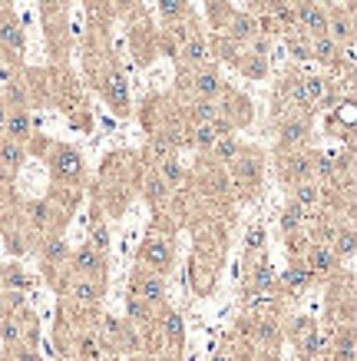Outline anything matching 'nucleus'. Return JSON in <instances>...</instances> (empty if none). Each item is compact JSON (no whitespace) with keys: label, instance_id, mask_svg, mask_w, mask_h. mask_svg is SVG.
Wrapping results in <instances>:
<instances>
[{"label":"nucleus","instance_id":"nucleus-6","mask_svg":"<svg viewBox=\"0 0 357 361\" xmlns=\"http://www.w3.org/2000/svg\"><path fill=\"white\" fill-rule=\"evenodd\" d=\"M103 93H106V100L116 106V113H126V109H129V87H126V80H122L119 73L106 76Z\"/></svg>","mask_w":357,"mask_h":361},{"label":"nucleus","instance_id":"nucleus-43","mask_svg":"<svg viewBox=\"0 0 357 361\" xmlns=\"http://www.w3.org/2000/svg\"><path fill=\"white\" fill-rule=\"evenodd\" d=\"M63 256H66V245H63L60 239H53L50 245H46V258H53V262H57V258H63Z\"/></svg>","mask_w":357,"mask_h":361},{"label":"nucleus","instance_id":"nucleus-17","mask_svg":"<svg viewBox=\"0 0 357 361\" xmlns=\"http://www.w3.org/2000/svg\"><path fill=\"white\" fill-rule=\"evenodd\" d=\"M318 202H321V189H318V182L314 179L295 182V206H301L304 212H311Z\"/></svg>","mask_w":357,"mask_h":361},{"label":"nucleus","instance_id":"nucleus-42","mask_svg":"<svg viewBox=\"0 0 357 361\" xmlns=\"http://www.w3.org/2000/svg\"><path fill=\"white\" fill-rule=\"evenodd\" d=\"M258 338L268 345V342H275V338H278V328H275L271 322H258Z\"/></svg>","mask_w":357,"mask_h":361},{"label":"nucleus","instance_id":"nucleus-33","mask_svg":"<svg viewBox=\"0 0 357 361\" xmlns=\"http://www.w3.org/2000/svg\"><path fill=\"white\" fill-rule=\"evenodd\" d=\"M149 152H152V159H156V163H163V159H169V156H172V143L165 139V133L152 136V143H149Z\"/></svg>","mask_w":357,"mask_h":361},{"label":"nucleus","instance_id":"nucleus-16","mask_svg":"<svg viewBox=\"0 0 357 361\" xmlns=\"http://www.w3.org/2000/svg\"><path fill=\"white\" fill-rule=\"evenodd\" d=\"M327 37L331 40H338V44H344V40H354V24H351V17L347 14H331L327 17Z\"/></svg>","mask_w":357,"mask_h":361},{"label":"nucleus","instance_id":"nucleus-48","mask_svg":"<svg viewBox=\"0 0 357 361\" xmlns=\"http://www.w3.org/2000/svg\"><path fill=\"white\" fill-rule=\"evenodd\" d=\"M3 312H7V301H3V295H0V315H3Z\"/></svg>","mask_w":357,"mask_h":361},{"label":"nucleus","instance_id":"nucleus-25","mask_svg":"<svg viewBox=\"0 0 357 361\" xmlns=\"http://www.w3.org/2000/svg\"><path fill=\"white\" fill-rule=\"evenodd\" d=\"M308 219H311V215L301 209V206H295V202H291V206L284 209V215H282V229L288 232V236H295V232H301V226H304Z\"/></svg>","mask_w":357,"mask_h":361},{"label":"nucleus","instance_id":"nucleus-31","mask_svg":"<svg viewBox=\"0 0 357 361\" xmlns=\"http://www.w3.org/2000/svg\"><path fill=\"white\" fill-rule=\"evenodd\" d=\"M159 169H163V182H165V186H178V182L185 179L182 166H178L172 156H169V159H163V163H159Z\"/></svg>","mask_w":357,"mask_h":361},{"label":"nucleus","instance_id":"nucleus-46","mask_svg":"<svg viewBox=\"0 0 357 361\" xmlns=\"http://www.w3.org/2000/svg\"><path fill=\"white\" fill-rule=\"evenodd\" d=\"M10 100H14V103H24V93L17 90V87H10Z\"/></svg>","mask_w":357,"mask_h":361},{"label":"nucleus","instance_id":"nucleus-1","mask_svg":"<svg viewBox=\"0 0 357 361\" xmlns=\"http://www.w3.org/2000/svg\"><path fill=\"white\" fill-rule=\"evenodd\" d=\"M53 176H57V179H66V182L80 179V176H83V159H80V152L60 146L57 156H53Z\"/></svg>","mask_w":357,"mask_h":361},{"label":"nucleus","instance_id":"nucleus-39","mask_svg":"<svg viewBox=\"0 0 357 361\" xmlns=\"http://www.w3.org/2000/svg\"><path fill=\"white\" fill-rule=\"evenodd\" d=\"M0 335H3V342H7V345H14V342H20V338H24V335H20V325H17L14 318H3Z\"/></svg>","mask_w":357,"mask_h":361},{"label":"nucleus","instance_id":"nucleus-13","mask_svg":"<svg viewBox=\"0 0 357 361\" xmlns=\"http://www.w3.org/2000/svg\"><path fill=\"white\" fill-rule=\"evenodd\" d=\"M284 44H288V53L295 60H311V37L301 30V27H291L288 37H284Z\"/></svg>","mask_w":357,"mask_h":361},{"label":"nucleus","instance_id":"nucleus-20","mask_svg":"<svg viewBox=\"0 0 357 361\" xmlns=\"http://www.w3.org/2000/svg\"><path fill=\"white\" fill-rule=\"evenodd\" d=\"M311 279H314V272L308 269V265H291V269L282 275V282L291 288V292H304V288L311 285Z\"/></svg>","mask_w":357,"mask_h":361},{"label":"nucleus","instance_id":"nucleus-50","mask_svg":"<svg viewBox=\"0 0 357 361\" xmlns=\"http://www.w3.org/2000/svg\"><path fill=\"white\" fill-rule=\"evenodd\" d=\"M215 361H228V358H215Z\"/></svg>","mask_w":357,"mask_h":361},{"label":"nucleus","instance_id":"nucleus-26","mask_svg":"<svg viewBox=\"0 0 357 361\" xmlns=\"http://www.w3.org/2000/svg\"><path fill=\"white\" fill-rule=\"evenodd\" d=\"M126 315L133 318L136 325H149V318H152V305L143 301L139 295H129V299H126Z\"/></svg>","mask_w":357,"mask_h":361},{"label":"nucleus","instance_id":"nucleus-12","mask_svg":"<svg viewBox=\"0 0 357 361\" xmlns=\"http://www.w3.org/2000/svg\"><path fill=\"white\" fill-rule=\"evenodd\" d=\"M282 176H284V179H291V182L311 179V176H314V156H291L288 166L282 169Z\"/></svg>","mask_w":357,"mask_h":361},{"label":"nucleus","instance_id":"nucleus-51","mask_svg":"<svg viewBox=\"0 0 357 361\" xmlns=\"http://www.w3.org/2000/svg\"><path fill=\"white\" fill-rule=\"evenodd\" d=\"M0 173H3V166H0Z\"/></svg>","mask_w":357,"mask_h":361},{"label":"nucleus","instance_id":"nucleus-28","mask_svg":"<svg viewBox=\"0 0 357 361\" xmlns=\"http://www.w3.org/2000/svg\"><path fill=\"white\" fill-rule=\"evenodd\" d=\"M298 351H301V358H304V361L318 358V355L324 351V335H318V328L308 331V335L301 338V348H298Z\"/></svg>","mask_w":357,"mask_h":361},{"label":"nucleus","instance_id":"nucleus-21","mask_svg":"<svg viewBox=\"0 0 357 361\" xmlns=\"http://www.w3.org/2000/svg\"><path fill=\"white\" fill-rule=\"evenodd\" d=\"M255 30H258V20H255L252 14H235V17H232V27H228V33H232L235 40H252Z\"/></svg>","mask_w":357,"mask_h":361},{"label":"nucleus","instance_id":"nucleus-30","mask_svg":"<svg viewBox=\"0 0 357 361\" xmlns=\"http://www.w3.org/2000/svg\"><path fill=\"white\" fill-rule=\"evenodd\" d=\"M219 113H222V106L215 103V100H199V103L192 106V120L195 123H212Z\"/></svg>","mask_w":357,"mask_h":361},{"label":"nucleus","instance_id":"nucleus-29","mask_svg":"<svg viewBox=\"0 0 357 361\" xmlns=\"http://www.w3.org/2000/svg\"><path fill=\"white\" fill-rule=\"evenodd\" d=\"M334 245H331V252L334 256H341V258H351L354 256V232L351 229H344V232H334Z\"/></svg>","mask_w":357,"mask_h":361},{"label":"nucleus","instance_id":"nucleus-23","mask_svg":"<svg viewBox=\"0 0 357 361\" xmlns=\"http://www.w3.org/2000/svg\"><path fill=\"white\" fill-rule=\"evenodd\" d=\"M301 93H304L308 106L321 103L327 96V80H321V76H304V80H301Z\"/></svg>","mask_w":357,"mask_h":361},{"label":"nucleus","instance_id":"nucleus-3","mask_svg":"<svg viewBox=\"0 0 357 361\" xmlns=\"http://www.w3.org/2000/svg\"><path fill=\"white\" fill-rule=\"evenodd\" d=\"M133 295H139L143 301H149V305H159L165 295V285L163 279L156 275V272H139L133 279Z\"/></svg>","mask_w":357,"mask_h":361},{"label":"nucleus","instance_id":"nucleus-10","mask_svg":"<svg viewBox=\"0 0 357 361\" xmlns=\"http://www.w3.org/2000/svg\"><path fill=\"white\" fill-rule=\"evenodd\" d=\"M182 57H185V63H192V67H202V63L212 57V46H208L205 37L192 33V37L182 44Z\"/></svg>","mask_w":357,"mask_h":361},{"label":"nucleus","instance_id":"nucleus-40","mask_svg":"<svg viewBox=\"0 0 357 361\" xmlns=\"http://www.w3.org/2000/svg\"><path fill=\"white\" fill-rule=\"evenodd\" d=\"M30 212H33V222H37V226H46V222L53 219V212L46 209L44 202H33V206H30Z\"/></svg>","mask_w":357,"mask_h":361},{"label":"nucleus","instance_id":"nucleus-27","mask_svg":"<svg viewBox=\"0 0 357 361\" xmlns=\"http://www.w3.org/2000/svg\"><path fill=\"white\" fill-rule=\"evenodd\" d=\"M212 152H215V159H222V163H235L241 150H238L235 136H219L215 146H212Z\"/></svg>","mask_w":357,"mask_h":361},{"label":"nucleus","instance_id":"nucleus-22","mask_svg":"<svg viewBox=\"0 0 357 361\" xmlns=\"http://www.w3.org/2000/svg\"><path fill=\"white\" fill-rule=\"evenodd\" d=\"M232 176H235V182L252 186V182L262 176V163H258V159H235V166H232Z\"/></svg>","mask_w":357,"mask_h":361},{"label":"nucleus","instance_id":"nucleus-8","mask_svg":"<svg viewBox=\"0 0 357 361\" xmlns=\"http://www.w3.org/2000/svg\"><path fill=\"white\" fill-rule=\"evenodd\" d=\"M308 133H311V123L304 116H288L282 123V146H298V143H304Z\"/></svg>","mask_w":357,"mask_h":361},{"label":"nucleus","instance_id":"nucleus-7","mask_svg":"<svg viewBox=\"0 0 357 361\" xmlns=\"http://www.w3.org/2000/svg\"><path fill=\"white\" fill-rule=\"evenodd\" d=\"M0 44L7 46L14 57H20L24 53V30H20V24H17L14 17H0Z\"/></svg>","mask_w":357,"mask_h":361},{"label":"nucleus","instance_id":"nucleus-19","mask_svg":"<svg viewBox=\"0 0 357 361\" xmlns=\"http://www.w3.org/2000/svg\"><path fill=\"white\" fill-rule=\"evenodd\" d=\"M143 258H146L149 265H156V269H165V265H169V258H172V252H169V242H165V239H149V245L143 249Z\"/></svg>","mask_w":357,"mask_h":361},{"label":"nucleus","instance_id":"nucleus-45","mask_svg":"<svg viewBox=\"0 0 357 361\" xmlns=\"http://www.w3.org/2000/svg\"><path fill=\"white\" fill-rule=\"evenodd\" d=\"M7 109H10V106L0 103V133H3V123H7Z\"/></svg>","mask_w":357,"mask_h":361},{"label":"nucleus","instance_id":"nucleus-32","mask_svg":"<svg viewBox=\"0 0 357 361\" xmlns=\"http://www.w3.org/2000/svg\"><path fill=\"white\" fill-rule=\"evenodd\" d=\"M103 342L100 338H93V335H86V338H80V358H86V361H96L100 355H103Z\"/></svg>","mask_w":357,"mask_h":361},{"label":"nucleus","instance_id":"nucleus-38","mask_svg":"<svg viewBox=\"0 0 357 361\" xmlns=\"http://www.w3.org/2000/svg\"><path fill=\"white\" fill-rule=\"evenodd\" d=\"M89 245L106 256V245H109V232H106V226H100V222L93 226V232H89Z\"/></svg>","mask_w":357,"mask_h":361},{"label":"nucleus","instance_id":"nucleus-35","mask_svg":"<svg viewBox=\"0 0 357 361\" xmlns=\"http://www.w3.org/2000/svg\"><path fill=\"white\" fill-rule=\"evenodd\" d=\"M159 14L165 20H182L185 17V0H159Z\"/></svg>","mask_w":357,"mask_h":361},{"label":"nucleus","instance_id":"nucleus-2","mask_svg":"<svg viewBox=\"0 0 357 361\" xmlns=\"http://www.w3.org/2000/svg\"><path fill=\"white\" fill-rule=\"evenodd\" d=\"M73 265L80 275H86V279H100V275H106V258L103 252H96L93 245H80L73 256Z\"/></svg>","mask_w":357,"mask_h":361},{"label":"nucleus","instance_id":"nucleus-34","mask_svg":"<svg viewBox=\"0 0 357 361\" xmlns=\"http://www.w3.org/2000/svg\"><path fill=\"white\" fill-rule=\"evenodd\" d=\"M3 282H7L10 292H27V288L33 285L27 275H24V272H17V269H3Z\"/></svg>","mask_w":357,"mask_h":361},{"label":"nucleus","instance_id":"nucleus-11","mask_svg":"<svg viewBox=\"0 0 357 361\" xmlns=\"http://www.w3.org/2000/svg\"><path fill=\"white\" fill-rule=\"evenodd\" d=\"M338 40H331L327 33H318V37H311V57L318 63H324V67H331V63H338Z\"/></svg>","mask_w":357,"mask_h":361},{"label":"nucleus","instance_id":"nucleus-15","mask_svg":"<svg viewBox=\"0 0 357 361\" xmlns=\"http://www.w3.org/2000/svg\"><path fill=\"white\" fill-rule=\"evenodd\" d=\"M70 292H73L76 301H83V305H93V301L103 295V285H100V279H86V275H80Z\"/></svg>","mask_w":357,"mask_h":361},{"label":"nucleus","instance_id":"nucleus-37","mask_svg":"<svg viewBox=\"0 0 357 361\" xmlns=\"http://www.w3.org/2000/svg\"><path fill=\"white\" fill-rule=\"evenodd\" d=\"M163 328H165V335L172 338V342H182V318L176 315V312H165V318H163Z\"/></svg>","mask_w":357,"mask_h":361},{"label":"nucleus","instance_id":"nucleus-47","mask_svg":"<svg viewBox=\"0 0 357 361\" xmlns=\"http://www.w3.org/2000/svg\"><path fill=\"white\" fill-rule=\"evenodd\" d=\"M17 358H20V361H37V358H33V355H30V351H20Z\"/></svg>","mask_w":357,"mask_h":361},{"label":"nucleus","instance_id":"nucleus-4","mask_svg":"<svg viewBox=\"0 0 357 361\" xmlns=\"http://www.w3.org/2000/svg\"><path fill=\"white\" fill-rule=\"evenodd\" d=\"M295 20H298V27L308 33V37H318V33L327 30V14L318 7V3H301Z\"/></svg>","mask_w":357,"mask_h":361},{"label":"nucleus","instance_id":"nucleus-14","mask_svg":"<svg viewBox=\"0 0 357 361\" xmlns=\"http://www.w3.org/2000/svg\"><path fill=\"white\" fill-rule=\"evenodd\" d=\"M334 252H331V245L324 242H314L311 249H308V269L311 272H331L334 269Z\"/></svg>","mask_w":357,"mask_h":361},{"label":"nucleus","instance_id":"nucleus-41","mask_svg":"<svg viewBox=\"0 0 357 361\" xmlns=\"http://www.w3.org/2000/svg\"><path fill=\"white\" fill-rule=\"evenodd\" d=\"M245 245H248V252H258V249H262V245H265V229H248V242H245Z\"/></svg>","mask_w":357,"mask_h":361},{"label":"nucleus","instance_id":"nucleus-49","mask_svg":"<svg viewBox=\"0 0 357 361\" xmlns=\"http://www.w3.org/2000/svg\"><path fill=\"white\" fill-rule=\"evenodd\" d=\"M258 361H275V358H268V355H265V358H258Z\"/></svg>","mask_w":357,"mask_h":361},{"label":"nucleus","instance_id":"nucleus-18","mask_svg":"<svg viewBox=\"0 0 357 361\" xmlns=\"http://www.w3.org/2000/svg\"><path fill=\"white\" fill-rule=\"evenodd\" d=\"M24 163V143H14V139H0V166L7 173H17Z\"/></svg>","mask_w":357,"mask_h":361},{"label":"nucleus","instance_id":"nucleus-5","mask_svg":"<svg viewBox=\"0 0 357 361\" xmlns=\"http://www.w3.org/2000/svg\"><path fill=\"white\" fill-rule=\"evenodd\" d=\"M3 139H14V143H27V139H30V113L24 109V106H14V109H7Z\"/></svg>","mask_w":357,"mask_h":361},{"label":"nucleus","instance_id":"nucleus-9","mask_svg":"<svg viewBox=\"0 0 357 361\" xmlns=\"http://www.w3.org/2000/svg\"><path fill=\"white\" fill-rule=\"evenodd\" d=\"M192 90L199 93V100H215L222 93V80L215 70H199L192 80Z\"/></svg>","mask_w":357,"mask_h":361},{"label":"nucleus","instance_id":"nucleus-44","mask_svg":"<svg viewBox=\"0 0 357 361\" xmlns=\"http://www.w3.org/2000/svg\"><path fill=\"white\" fill-rule=\"evenodd\" d=\"M271 282H275V275H271V272H268V269H258V272H255V285L268 288V285H271Z\"/></svg>","mask_w":357,"mask_h":361},{"label":"nucleus","instance_id":"nucleus-36","mask_svg":"<svg viewBox=\"0 0 357 361\" xmlns=\"http://www.w3.org/2000/svg\"><path fill=\"white\" fill-rule=\"evenodd\" d=\"M146 196L152 199V202H163V199L169 196V186L163 182V176H149L146 179Z\"/></svg>","mask_w":357,"mask_h":361},{"label":"nucleus","instance_id":"nucleus-24","mask_svg":"<svg viewBox=\"0 0 357 361\" xmlns=\"http://www.w3.org/2000/svg\"><path fill=\"white\" fill-rule=\"evenodd\" d=\"M189 139H192L195 150H212L219 139V130H215V123H195V133Z\"/></svg>","mask_w":357,"mask_h":361}]
</instances>
